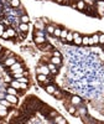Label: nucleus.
<instances>
[{"instance_id":"obj_23","label":"nucleus","mask_w":104,"mask_h":124,"mask_svg":"<svg viewBox=\"0 0 104 124\" xmlns=\"http://www.w3.org/2000/svg\"><path fill=\"white\" fill-rule=\"evenodd\" d=\"M6 93H9V94H15V96H17V89L10 86L9 88H6Z\"/></svg>"},{"instance_id":"obj_39","label":"nucleus","mask_w":104,"mask_h":124,"mask_svg":"<svg viewBox=\"0 0 104 124\" xmlns=\"http://www.w3.org/2000/svg\"><path fill=\"white\" fill-rule=\"evenodd\" d=\"M5 31V27H4V25L3 24H0V37L3 36V32Z\"/></svg>"},{"instance_id":"obj_12","label":"nucleus","mask_w":104,"mask_h":124,"mask_svg":"<svg viewBox=\"0 0 104 124\" xmlns=\"http://www.w3.org/2000/svg\"><path fill=\"white\" fill-rule=\"evenodd\" d=\"M34 41L36 45H42V44H46V39L45 36H34Z\"/></svg>"},{"instance_id":"obj_46","label":"nucleus","mask_w":104,"mask_h":124,"mask_svg":"<svg viewBox=\"0 0 104 124\" xmlns=\"http://www.w3.org/2000/svg\"><path fill=\"white\" fill-rule=\"evenodd\" d=\"M7 1H9V3H10V1H11V0H7Z\"/></svg>"},{"instance_id":"obj_31","label":"nucleus","mask_w":104,"mask_h":124,"mask_svg":"<svg viewBox=\"0 0 104 124\" xmlns=\"http://www.w3.org/2000/svg\"><path fill=\"white\" fill-rule=\"evenodd\" d=\"M0 103H1V104H4L5 107H7V108L13 106V103H10V102H9L7 99H5V98H4V99H1V101H0Z\"/></svg>"},{"instance_id":"obj_10","label":"nucleus","mask_w":104,"mask_h":124,"mask_svg":"<svg viewBox=\"0 0 104 124\" xmlns=\"http://www.w3.org/2000/svg\"><path fill=\"white\" fill-rule=\"evenodd\" d=\"M87 113H88V110H87L86 107H79V108H77L76 116H81V117L83 118V117H86V116H87Z\"/></svg>"},{"instance_id":"obj_7","label":"nucleus","mask_w":104,"mask_h":124,"mask_svg":"<svg viewBox=\"0 0 104 124\" xmlns=\"http://www.w3.org/2000/svg\"><path fill=\"white\" fill-rule=\"evenodd\" d=\"M71 103H72L73 106L78 107V106L82 104V98L78 97V96H72V97H71Z\"/></svg>"},{"instance_id":"obj_41","label":"nucleus","mask_w":104,"mask_h":124,"mask_svg":"<svg viewBox=\"0 0 104 124\" xmlns=\"http://www.w3.org/2000/svg\"><path fill=\"white\" fill-rule=\"evenodd\" d=\"M52 55H53V56H56V57H61L59 51H56V50H53V52H52Z\"/></svg>"},{"instance_id":"obj_8","label":"nucleus","mask_w":104,"mask_h":124,"mask_svg":"<svg viewBox=\"0 0 104 124\" xmlns=\"http://www.w3.org/2000/svg\"><path fill=\"white\" fill-rule=\"evenodd\" d=\"M10 56H13V55H11V52H10L9 50H3V52L0 54V62H4Z\"/></svg>"},{"instance_id":"obj_32","label":"nucleus","mask_w":104,"mask_h":124,"mask_svg":"<svg viewBox=\"0 0 104 124\" xmlns=\"http://www.w3.org/2000/svg\"><path fill=\"white\" fill-rule=\"evenodd\" d=\"M61 31H62V29L56 27V29H55V32H53V36L57 37V39H59V36H61Z\"/></svg>"},{"instance_id":"obj_19","label":"nucleus","mask_w":104,"mask_h":124,"mask_svg":"<svg viewBox=\"0 0 104 124\" xmlns=\"http://www.w3.org/2000/svg\"><path fill=\"white\" fill-rule=\"evenodd\" d=\"M67 110H68V113H69V114H72V116H76L77 107H76V106H73V104L71 103L69 106H67Z\"/></svg>"},{"instance_id":"obj_2","label":"nucleus","mask_w":104,"mask_h":124,"mask_svg":"<svg viewBox=\"0 0 104 124\" xmlns=\"http://www.w3.org/2000/svg\"><path fill=\"white\" fill-rule=\"evenodd\" d=\"M37 81L40 82L41 85L46 86V85H48V83H50V81H51V79H48L46 75H41V73H37Z\"/></svg>"},{"instance_id":"obj_17","label":"nucleus","mask_w":104,"mask_h":124,"mask_svg":"<svg viewBox=\"0 0 104 124\" xmlns=\"http://www.w3.org/2000/svg\"><path fill=\"white\" fill-rule=\"evenodd\" d=\"M47 67L50 68V72L52 75H57V72H58V70H57V66L56 65H53L52 62H50V63L47 65Z\"/></svg>"},{"instance_id":"obj_29","label":"nucleus","mask_w":104,"mask_h":124,"mask_svg":"<svg viewBox=\"0 0 104 124\" xmlns=\"http://www.w3.org/2000/svg\"><path fill=\"white\" fill-rule=\"evenodd\" d=\"M11 76H13L15 79H19L20 77L24 76V72H14V73H11Z\"/></svg>"},{"instance_id":"obj_1","label":"nucleus","mask_w":104,"mask_h":124,"mask_svg":"<svg viewBox=\"0 0 104 124\" xmlns=\"http://www.w3.org/2000/svg\"><path fill=\"white\" fill-rule=\"evenodd\" d=\"M10 70V73H14V72H24V68H22V65L20 63V62H15L13 66L9 67Z\"/></svg>"},{"instance_id":"obj_37","label":"nucleus","mask_w":104,"mask_h":124,"mask_svg":"<svg viewBox=\"0 0 104 124\" xmlns=\"http://www.w3.org/2000/svg\"><path fill=\"white\" fill-rule=\"evenodd\" d=\"M97 10H98V13H99L100 16L104 15V8H103V6H97Z\"/></svg>"},{"instance_id":"obj_4","label":"nucleus","mask_w":104,"mask_h":124,"mask_svg":"<svg viewBox=\"0 0 104 124\" xmlns=\"http://www.w3.org/2000/svg\"><path fill=\"white\" fill-rule=\"evenodd\" d=\"M37 73L50 76V75H51V72H50V68H48L47 66H40V67H37Z\"/></svg>"},{"instance_id":"obj_20","label":"nucleus","mask_w":104,"mask_h":124,"mask_svg":"<svg viewBox=\"0 0 104 124\" xmlns=\"http://www.w3.org/2000/svg\"><path fill=\"white\" fill-rule=\"evenodd\" d=\"M19 30L20 31H21V32H27V31H29V24H24V23H21V24H20L19 25Z\"/></svg>"},{"instance_id":"obj_25","label":"nucleus","mask_w":104,"mask_h":124,"mask_svg":"<svg viewBox=\"0 0 104 124\" xmlns=\"http://www.w3.org/2000/svg\"><path fill=\"white\" fill-rule=\"evenodd\" d=\"M52 96H55V97H56V99H62V98H63V94H62V92H61L59 89H56V91H55V93H53Z\"/></svg>"},{"instance_id":"obj_44","label":"nucleus","mask_w":104,"mask_h":124,"mask_svg":"<svg viewBox=\"0 0 104 124\" xmlns=\"http://www.w3.org/2000/svg\"><path fill=\"white\" fill-rule=\"evenodd\" d=\"M56 1H57L58 4H63V3H65V0H56Z\"/></svg>"},{"instance_id":"obj_43","label":"nucleus","mask_w":104,"mask_h":124,"mask_svg":"<svg viewBox=\"0 0 104 124\" xmlns=\"http://www.w3.org/2000/svg\"><path fill=\"white\" fill-rule=\"evenodd\" d=\"M27 88V83H21L20 85V89H26Z\"/></svg>"},{"instance_id":"obj_21","label":"nucleus","mask_w":104,"mask_h":124,"mask_svg":"<svg viewBox=\"0 0 104 124\" xmlns=\"http://www.w3.org/2000/svg\"><path fill=\"white\" fill-rule=\"evenodd\" d=\"M20 82L17 81V79H14V81H10V86L11 87H14V88H16V89H20Z\"/></svg>"},{"instance_id":"obj_34","label":"nucleus","mask_w":104,"mask_h":124,"mask_svg":"<svg viewBox=\"0 0 104 124\" xmlns=\"http://www.w3.org/2000/svg\"><path fill=\"white\" fill-rule=\"evenodd\" d=\"M6 31H7V35H9V37H15V35H16V34H15V30H14V29L10 27V29H7Z\"/></svg>"},{"instance_id":"obj_28","label":"nucleus","mask_w":104,"mask_h":124,"mask_svg":"<svg viewBox=\"0 0 104 124\" xmlns=\"http://www.w3.org/2000/svg\"><path fill=\"white\" fill-rule=\"evenodd\" d=\"M20 21L24 23V24H29V23H30V17H29L27 15H22L21 17H20Z\"/></svg>"},{"instance_id":"obj_22","label":"nucleus","mask_w":104,"mask_h":124,"mask_svg":"<svg viewBox=\"0 0 104 124\" xmlns=\"http://www.w3.org/2000/svg\"><path fill=\"white\" fill-rule=\"evenodd\" d=\"M55 29H56V27H55L53 25H47V26H46V32L50 34V35H53Z\"/></svg>"},{"instance_id":"obj_6","label":"nucleus","mask_w":104,"mask_h":124,"mask_svg":"<svg viewBox=\"0 0 104 124\" xmlns=\"http://www.w3.org/2000/svg\"><path fill=\"white\" fill-rule=\"evenodd\" d=\"M5 99H7L10 103H13V104H17V102H19V98L15 94H9V93L5 94Z\"/></svg>"},{"instance_id":"obj_11","label":"nucleus","mask_w":104,"mask_h":124,"mask_svg":"<svg viewBox=\"0 0 104 124\" xmlns=\"http://www.w3.org/2000/svg\"><path fill=\"white\" fill-rule=\"evenodd\" d=\"M73 44L77 46L82 45V36L78 32H73Z\"/></svg>"},{"instance_id":"obj_3","label":"nucleus","mask_w":104,"mask_h":124,"mask_svg":"<svg viewBox=\"0 0 104 124\" xmlns=\"http://www.w3.org/2000/svg\"><path fill=\"white\" fill-rule=\"evenodd\" d=\"M15 62H17V58L14 57V56H10V57H7V58L3 62V65H4L5 67H10V66H13Z\"/></svg>"},{"instance_id":"obj_33","label":"nucleus","mask_w":104,"mask_h":124,"mask_svg":"<svg viewBox=\"0 0 104 124\" xmlns=\"http://www.w3.org/2000/svg\"><path fill=\"white\" fill-rule=\"evenodd\" d=\"M10 5H11L13 8H19L20 6V0H11V1H10Z\"/></svg>"},{"instance_id":"obj_36","label":"nucleus","mask_w":104,"mask_h":124,"mask_svg":"<svg viewBox=\"0 0 104 124\" xmlns=\"http://www.w3.org/2000/svg\"><path fill=\"white\" fill-rule=\"evenodd\" d=\"M34 36H45V34H44V31H38V30H36L35 32H34Z\"/></svg>"},{"instance_id":"obj_15","label":"nucleus","mask_w":104,"mask_h":124,"mask_svg":"<svg viewBox=\"0 0 104 124\" xmlns=\"http://www.w3.org/2000/svg\"><path fill=\"white\" fill-rule=\"evenodd\" d=\"M50 62H52V63L56 65V66H61V63H62V60H61V57L52 56V57L50 58Z\"/></svg>"},{"instance_id":"obj_18","label":"nucleus","mask_w":104,"mask_h":124,"mask_svg":"<svg viewBox=\"0 0 104 124\" xmlns=\"http://www.w3.org/2000/svg\"><path fill=\"white\" fill-rule=\"evenodd\" d=\"M51 109H52V108L48 107V106H46V104H42V106H41V108H40L41 113H42L44 116H47V114H48V112H50Z\"/></svg>"},{"instance_id":"obj_45","label":"nucleus","mask_w":104,"mask_h":124,"mask_svg":"<svg viewBox=\"0 0 104 124\" xmlns=\"http://www.w3.org/2000/svg\"><path fill=\"white\" fill-rule=\"evenodd\" d=\"M3 50H4V48H3V46H1V45H0V54H1V52H3Z\"/></svg>"},{"instance_id":"obj_42","label":"nucleus","mask_w":104,"mask_h":124,"mask_svg":"<svg viewBox=\"0 0 104 124\" xmlns=\"http://www.w3.org/2000/svg\"><path fill=\"white\" fill-rule=\"evenodd\" d=\"M97 6H103L104 8V0H98V1H97Z\"/></svg>"},{"instance_id":"obj_35","label":"nucleus","mask_w":104,"mask_h":124,"mask_svg":"<svg viewBox=\"0 0 104 124\" xmlns=\"http://www.w3.org/2000/svg\"><path fill=\"white\" fill-rule=\"evenodd\" d=\"M20 83H29V78L27 77H25V76H22V77H20L19 79H17Z\"/></svg>"},{"instance_id":"obj_40","label":"nucleus","mask_w":104,"mask_h":124,"mask_svg":"<svg viewBox=\"0 0 104 124\" xmlns=\"http://www.w3.org/2000/svg\"><path fill=\"white\" fill-rule=\"evenodd\" d=\"M1 37H3V39H5V40H9V39H10V37H9V35H7V31H6V30L3 32V36H1Z\"/></svg>"},{"instance_id":"obj_16","label":"nucleus","mask_w":104,"mask_h":124,"mask_svg":"<svg viewBox=\"0 0 104 124\" xmlns=\"http://www.w3.org/2000/svg\"><path fill=\"white\" fill-rule=\"evenodd\" d=\"M45 89H46V92L48 93V94H53L55 91H56L57 88H56V86H53V85H46Z\"/></svg>"},{"instance_id":"obj_5","label":"nucleus","mask_w":104,"mask_h":124,"mask_svg":"<svg viewBox=\"0 0 104 124\" xmlns=\"http://www.w3.org/2000/svg\"><path fill=\"white\" fill-rule=\"evenodd\" d=\"M99 44V34H94L89 36V46L92 45H98Z\"/></svg>"},{"instance_id":"obj_26","label":"nucleus","mask_w":104,"mask_h":124,"mask_svg":"<svg viewBox=\"0 0 104 124\" xmlns=\"http://www.w3.org/2000/svg\"><path fill=\"white\" fill-rule=\"evenodd\" d=\"M66 41L67 42H73V32L72 31H68V34L66 36Z\"/></svg>"},{"instance_id":"obj_30","label":"nucleus","mask_w":104,"mask_h":124,"mask_svg":"<svg viewBox=\"0 0 104 124\" xmlns=\"http://www.w3.org/2000/svg\"><path fill=\"white\" fill-rule=\"evenodd\" d=\"M57 114H58V113H57V110H55V109H51V110L48 112L47 117H50V118H55Z\"/></svg>"},{"instance_id":"obj_38","label":"nucleus","mask_w":104,"mask_h":124,"mask_svg":"<svg viewBox=\"0 0 104 124\" xmlns=\"http://www.w3.org/2000/svg\"><path fill=\"white\" fill-rule=\"evenodd\" d=\"M99 45H104V34H99Z\"/></svg>"},{"instance_id":"obj_27","label":"nucleus","mask_w":104,"mask_h":124,"mask_svg":"<svg viewBox=\"0 0 104 124\" xmlns=\"http://www.w3.org/2000/svg\"><path fill=\"white\" fill-rule=\"evenodd\" d=\"M82 45L89 46V36H82Z\"/></svg>"},{"instance_id":"obj_13","label":"nucleus","mask_w":104,"mask_h":124,"mask_svg":"<svg viewBox=\"0 0 104 124\" xmlns=\"http://www.w3.org/2000/svg\"><path fill=\"white\" fill-rule=\"evenodd\" d=\"M53 123H57V124H67V120L62 117V116L57 114V116L53 118Z\"/></svg>"},{"instance_id":"obj_14","label":"nucleus","mask_w":104,"mask_h":124,"mask_svg":"<svg viewBox=\"0 0 104 124\" xmlns=\"http://www.w3.org/2000/svg\"><path fill=\"white\" fill-rule=\"evenodd\" d=\"M76 8L78 10H81V11H84V10H86V3H84V0H78L77 4H76Z\"/></svg>"},{"instance_id":"obj_24","label":"nucleus","mask_w":104,"mask_h":124,"mask_svg":"<svg viewBox=\"0 0 104 124\" xmlns=\"http://www.w3.org/2000/svg\"><path fill=\"white\" fill-rule=\"evenodd\" d=\"M67 34H68V30H66V29H62L59 39H61L62 41H66V36H67Z\"/></svg>"},{"instance_id":"obj_9","label":"nucleus","mask_w":104,"mask_h":124,"mask_svg":"<svg viewBox=\"0 0 104 124\" xmlns=\"http://www.w3.org/2000/svg\"><path fill=\"white\" fill-rule=\"evenodd\" d=\"M9 113V108L0 103V118H5Z\"/></svg>"}]
</instances>
